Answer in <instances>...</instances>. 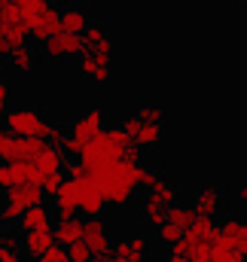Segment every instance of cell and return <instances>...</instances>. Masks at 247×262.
Listing matches in <instances>:
<instances>
[{"mask_svg": "<svg viewBox=\"0 0 247 262\" xmlns=\"http://www.w3.org/2000/svg\"><path fill=\"white\" fill-rule=\"evenodd\" d=\"M95 183L101 186V192L107 198L110 207H125L134 192L140 189L137 177H140V165L131 162V159H119V162H110V165H98V168H89Z\"/></svg>", "mask_w": 247, "mask_h": 262, "instance_id": "cell-1", "label": "cell"}, {"mask_svg": "<svg viewBox=\"0 0 247 262\" xmlns=\"http://www.w3.org/2000/svg\"><path fill=\"white\" fill-rule=\"evenodd\" d=\"M165 113L159 107H140L134 113H125L122 128L140 143V146H159L165 137Z\"/></svg>", "mask_w": 247, "mask_h": 262, "instance_id": "cell-2", "label": "cell"}, {"mask_svg": "<svg viewBox=\"0 0 247 262\" xmlns=\"http://www.w3.org/2000/svg\"><path fill=\"white\" fill-rule=\"evenodd\" d=\"M104 122H107V113L101 110V107H95V110H89V113H83L73 125H70V134H67V143H64V152L67 156H83V149H86V143L98 134V131L104 128Z\"/></svg>", "mask_w": 247, "mask_h": 262, "instance_id": "cell-3", "label": "cell"}, {"mask_svg": "<svg viewBox=\"0 0 247 262\" xmlns=\"http://www.w3.org/2000/svg\"><path fill=\"white\" fill-rule=\"evenodd\" d=\"M6 128L12 131V134H18V137H43V140H49L52 137V131L58 128V125H52V122H46L37 110H31V107H22V110H12V113H6Z\"/></svg>", "mask_w": 247, "mask_h": 262, "instance_id": "cell-4", "label": "cell"}, {"mask_svg": "<svg viewBox=\"0 0 247 262\" xmlns=\"http://www.w3.org/2000/svg\"><path fill=\"white\" fill-rule=\"evenodd\" d=\"M43 46V55L52 58V61H70V58H79L86 52V37L83 34H67V31H58L52 34Z\"/></svg>", "mask_w": 247, "mask_h": 262, "instance_id": "cell-5", "label": "cell"}, {"mask_svg": "<svg viewBox=\"0 0 247 262\" xmlns=\"http://www.w3.org/2000/svg\"><path fill=\"white\" fill-rule=\"evenodd\" d=\"M214 250H241L247 256V220L241 216H223L214 235Z\"/></svg>", "mask_w": 247, "mask_h": 262, "instance_id": "cell-6", "label": "cell"}, {"mask_svg": "<svg viewBox=\"0 0 247 262\" xmlns=\"http://www.w3.org/2000/svg\"><path fill=\"white\" fill-rule=\"evenodd\" d=\"M76 186H79V210H83V216H101L107 198H104V192H101V186L95 183L92 171H89L86 177H79Z\"/></svg>", "mask_w": 247, "mask_h": 262, "instance_id": "cell-7", "label": "cell"}, {"mask_svg": "<svg viewBox=\"0 0 247 262\" xmlns=\"http://www.w3.org/2000/svg\"><path fill=\"white\" fill-rule=\"evenodd\" d=\"M79 70H83L98 89H107V85H110V58H107V55L86 49V52L79 55Z\"/></svg>", "mask_w": 247, "mask_h": 262, "instance_id": "cell-8", "label": "cell"}, {"mask_svg": "<svg viewBox=\"0 0 247 262\" xmlns=\"http://www.w3.org/2000/svg\"><path fill=\"white\" fill-rule=\"evenodd\" d=\"M83 241L92 247V253H110L113 244H110V229L101 216H86L83 220Z\"/></svg>", "mask_w": 247, "mask_h": 262, "instance_id": "cell-9", "label": "cell"}, {"mask_svg": "<svg viewBox=\"0 0 247 262\" xmlns=\"http://www.w3.org/2000/svg\"><path fill=\"white\" fill-rule=\"evenodd\" d=\"M214 259V244H195V241H177L168 247V262H211Z\"/></svg>", "mask_w": 247, "mask_h": 262, "instance_id": "cell-10", "label": "cell"}, {"mask_svg": "<svg viewBox=\"0 0 247 262\" xmlns=\"http://www.w3.org/2000/svg\"><path fill=\"white\" fill-rule=\"evenodd\" d=\"M223 189L220 186H214V183H208V186H198L195 189V195H192V204H195V210H198V216H217L220 210H223Z\"/></svg>", "mask_w": 247, "mask_h": 262, "instance_id": "cell-11", "label": "cell"}, {"mask_svg": "<svg viewBox=\"0 0 247 262\" xmlns=\"http://www.w3.org/2000/svg\"><path fill=\"white\" fill-rule=\"evenodd\" d=\"M61 31V12L55 9V6H49V9H43L34 21H31V37L37 40V43H46L52 34H58Z\"/></svg>", "mask_w": 247, "mask_h": 262, "instance_id": "cell-12", "label": "cell"}, {"mask_svg": "<svg viewBox=\"0 0 247 262\" xmlns=\"http://www.w3.org/2000/svg\"><path fill=\"white\" fill-rule=\"evenodd\" d=\"M52 244H58V241H55V226H52V229H34V232H22V250H25L31 259H37L40 253H46Z\"/></svg>", "mask_w": 247, "mask_h": 262, "instance_id": "cell-13", "label": "cell"}, {"mask_svg": "<svg viewBox=\"0 0 247 262\" xmlns=\"http://www.w3.org/2000/svg\"><path fill=\"white\" fill-rule=\"evenodd\" d=\"M113 256L119 262H150V241L147 238H125L113 244Z\"/></svg>", "mask_w": 247, "mask_h": 262, "instance_id": "cell-14", "label": "cell"}, {"mask_svg": "<svg viewBox=\"0 0 247 262\" xmlns=\"http://www.w3.org/2000/svg\"><path fill=\"white\" fill-rule=\"evenodd\" d=\"M6 198L18 201L25 207H34V204H43L46 189H43V183H12V186H6Z\"/></svg>", "mask_w": 247, "mask_h": 262, "instance_id": "cell-15", "label": "cell"}, {"mask_svg": "<svg viewBox=\"0 0 247 262\" xmlns=\"http://www.w3.org/2000/svg\"><path fill=\"white\" fill-rule=\"evenodd\" d=\"M22 232H34V229H52V210L46 204H34L22 213V220L15 223Z\"/></svg>", "mask_w": 247, "mask_h": 262, "instance_id": "cell-16", "label": "cell"}, {"mask_svg": "<svg viewBox=\"0 0 247 262\" xmlns=\"http://www.w3.org/2000/svg\"><path fill=\"white\" fill-rule=\"evenodd\" d=\"M92 25V18H89V12L83 9V6H61V31L67 34H86V28Z\"/></svg>", "mask_w": 247, "mask_h": 262, "instance_id": "cell-17", "label": "cell"}, {"mask_svg": "<svg viewBox=\"0 0 247 262\" xmlns=\"http://www.w3.org/2000/svg\"><path fill=\"white\" fill-rule=\"evenodd\" d=\"M140 220H143V226H150V229H162L165 223H168V207L162 204V201H156V198H143L140 201Z\"/></svg>", "mask_w": 247, "mask_h": 262, "instance_id": "cell-18", "label": "cell"}, {"mask_svg": "<svg viewBox=\"0 0 247 262\" xmlns=\"http://www.w3.org/2000/svg\"><path fill=\"white\" fill-rule=\"evenodd\" d=\"M214 235H217V226H214V216H198L189 229H186L183 238L195 241V244H214Z\"/></svg>", "mask_w": 247, "mask_h": 262, "instance_id": "cell-19", "label": "cell"}, {"mask_svg": "<svg viewBox=\"0 0 247 262\" xmlns=\"http://www.w3.org/2000/svg\"><path fill=\"white\" fill-rule=\"evenodd\" d=\"M6 61L15 67L18 73H34V67H37V52H34L28 43H22V46H12V52H9Z\"/></svg>", "mask_w": 247, "mask_h": 262, "instance_id": "cell-20", "label": "cell"}, {"mask_svg": "<svg viewBox=\"0 0 247 262\" xmlns=\"http://www.w3.org/2000/svg\"><path fill=\"white\" fill-rule=\"evenodd\" d=\"M79 238H83V220L79 216H73V220H55V241L58 244L70 247Z\"/></svg>", "mask_w": 247, "mask_h": 262, "instance_id": "cell-21", "label": "cell"}, {"mask_svg": "<svg viewBox=\"0 0 247 262\" xmlns=\"http://www.w3.org/2000/svg\"><path fill=\"white\" fill-rule=\"evenodd\" d=\"M9 168H12V183H43L37 162H9Z\"/></svg>", "mask_w": 247, "mask_h": 262, "instance_id": "cell-22", "label": "cell"}, {"mask_svg": "<svg viewBox=\"0 0 247 262\" xmlns=\"http://www.w3.org/2000/svg\"><path fill=\"white\" fill-rule=\"evenodd\" d=\"M168 220H171V223H177L180 229H189V226L198 220V210H195V204H192V201H189V204L174 201V204L168 207Z\"/></svg>", "mask_w": 247, "mask_h": 262, "instance_id": "cell-23", "label": "cell"}, {"mask_svg": "<svg viewBox=\"0 0 247 262\" xmlns=\"http://www.w3.org/2000/svg\"><path fill=\"white\" fill-rule=\"evenodd\" d=\"M147 195L150 198H156V201H162L165 207H171L174 201H177V195H180V189L171 183V180H165V177H159L150 189H147Z\"/></svg>", "mask_w": 247, "mask_h": 262, "instance_id": "cell-24", "label": "cell"}, {"mask_svg": "<svg viewBox=\"0 0 247 262\" xmlns=\"http://www.w3.org/2000/svg\"><path fill=\"white\" fill-rule=\"evenodd\" d=\"M15 3H18L22 15L28 18V25H31V21H34L43 9H49V6H52V0H15Z\"/></svg>", "mask_w": 247, "mask_h": 262, "instance_id": "cell-25", "label": "cell"}, {"mask_svg": "<svg viewBox=\"0 0 247 262\" xmlns=\"http://www.w3.org/2000/svg\"><path fill=\"white\" fill-rule=\"evenodd\" d=\"M183 235H186V229H180V226H177V223H171V220L159 229V241H162V244H168V247H171V244H177V241H183Z\"/></svg>", "mask_w": 247, "mask_h": 262, "instance_id": "cell-26", "label": "cell"}, {"mask_svg": "<svg viewBox=\"0 0 247 262\" xmlns=\"http://www.w3.org/2000/svg\"><path fill=\"white\" fill-rule=\"evenodd\" d=\"M25 210H28L25 204H18V201H9V198H6V204L0 207V223H6V226H9V223H18Z\"/></svg>", "mask_w": 247, "mask_h": 262, "instance_id": "cell-27", "label": "cell"}, {"mask_svg": "<svg viewBox=\"0 0 247 262\" xmlns=\"http://www.w3.org/2000/svg\"><path fill=\"white\" fill-rule=\"evenodd\" d=\"M79 204L76 201H64V198H55V220H73L79 216Z\"/></svg>", "mask_w": 247, "mask_h": 262, "instance_id": "cell-28", "label": "cell"}, {"mask_svg": "<svg viewBox=\"0 0 247 262\" xmlns=\"http://www.w3.org/2000/svg\"><path fill=\"white\" fill-rule=\"evenodd\" d=\"M67 253H70V262H92V256H95V253H92V247H89L83 238H79V241H73V244L67 247Z\"/></svg>", "mask_w": 247, "mask_h": 262, "instance_id": "cell-29", "label": "cell"}, {"mask_svg": "<svg viewBox=\"0 0 247 262\" xmlns=\"http://www.w3.org/2000/svg\"><path fill=\"white\" fill-rule=\"evenodd\" d=\"M37 262H70V253H67V247L64 244H52L46 253H40Z\"/></svg>", "mask_w": 247, "mask_h": 262, "instance_id": "cell-30", "label": "cell"}, {"mask_svg": "<svg viewBox=\"0 0 247 262\" xmlns=\"http://www.w3.org/2000/svg\"><path fill=\"white\" fill-rule=\"evenodd\" d=\"M64 180H67V177H64V171H55V174H46V177H43V189H46V195H58V189H61V183Z\"/></svg>", "mask_w": 247, "mask_h": 262, "instance_id": "cell-31", "label": "cell"}, {"mask_svg": "<svg viewBox=\"0 0 247 262\" xmlns=\"http://www.w3.org/2000/svg\"><path fill=\"white\" fill-rule=\"evenodd\" d=\"M159 177H162V174H159L156 168H143V165H140V177H137V183H140V189H150Z\"/></svg>", "mask_w": 247, "mask_h": 262, "instance_id": "cell-32", "label": "cell"}, {"mask_svg": "<svg viewBox=\"0 0 247 262\" xmlns=\"http://www.w3.org/2000/svg\"><path fill=\"white\" fill-rule=\"evenodd\" d=\"M25 250H18V247H6L3 253H0V262H25Z\"/></svg>", "mask_w": 247, "mask_h": 262, "instance_id": "cell-33", "label": "cell"}, {"mask_svg": "<svg viewBox=\"0 0 247 262\" xmlns=\"http://www.w3.org/2000/svg\"><path fill=\"white\" fill-rule=\"evenodd\" d=\"M6 186H12V168H9V162L0 165V189H6Z\"/></svg>", "mask_w": 247, "mask_h": 262, "instance_id": "cell-34", "label": "cell"}, {"mask_svg": "<svg viewBox=\"0 0 247 262\" xmlns=\"http://www.w3.org/2000/svg\"><path fill=\"white\" fill-rule=\"evenodd\" d=\"M9 52H12V43H9V40H6V34L0 31V61H3V58H9Z\"/></svg>", "mask_w": 247, "mask_h": 262, "instance_id": "cell-35", "label": "cell"}, {"mask_svg": "<svg viewBox=\"0 0 247 262\" xmlns=\"http://www.w3.org/2000/svg\"><path fill=\"white\" fill-rule=\"evenodd\" d=\"M235 198H238V207L247 210V183H244V186H238V195H235Z\"/></svg>", "mask_w": 247, "mask_h": 262, "instance_id": "cell-36", "label": "cell"}, {"mask_svg": "<svg viewBox=\"0 0 247 262\" xmlns=\"http://www.w3.org/2000/svg\"><path fill=\"white\" fill-rule=\"evenodd\" d=\"M92 262H119V259H116V256H113V250H110V253H95Z\"/></svg>", "mask_w": 247, "mask_h": 262, "instance_id": "cell-37", "label": "cell"}, {"mask_svg": "<svg viewBox=\"0 0 247 262\" xmlns=\"http://www.w3.org/2000/svg\"><path fill=\"white\" fill-rule=\"evenodd\" d=\"M6 250V238H3V232H0V253Z\"/></svg>", "mask_w": 247, "mask_h": 262, "instance_id": "cell-38", "label": "cell"}, {"mask_svg": "<svg viewBox=\"0 0 247 262\" xmlns=\"http://www.w3.org/2000/svg\"><path fill=\"white\" fill-rule=\"evenodd\" d=\"M55 6H67V3H73V0H52Z\"/></svg>", "mask_w": 247, "mask_h": 262, "instance_id": "cell-39", "label": "cell"}, {"mask_svg": "<svg viewBox=\"0 0 247 262\" xmlns=\"http://www.w3.org/2000/svg\"><path fill=\"white\" fill-rule=\"evenodd\" d=\"M0 165H3V156H0Z\"/></svg>", "mask_w": 247, "mask_h": 262, "instance_id": "cell-40", "label": "cell"}, {"mask_svg": "<svg viewBox=\"0 0 247 262\" xmlns=\"http://www.w3.org/2000/svg\"><path fill=\"white\" fill-rule=\"evenodd\" d=\"M238 3H247V0H238Z\"/></svg>", "mask_w": 247, "mask_h": 262, "instance_id": "cell-41", "label": "cell"}, {"mask_svg": "<svg viewBox=\"0 0 247 262\" xmlns=\"http://www.w3.org/2000/svg\"><path fill=\"white\" fill-rule=\"evenodd\" d=\"M211 262H214V259H211Z\"/></svg>", "mask_w": 247, "mask_h": 262, "instance_id": "cell-42", "label": "cell"}]
</instances>
